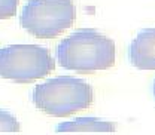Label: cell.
Masks as SVG:
<instances>
[{
  "label": "cell",
  "instance_id": "obj_7",
  "mask_svg": "<svg viewBox=\"0 0 155 135\" xmlns=\"http://www.w3.org/2000/svg\"><path fill=\"white\" fill-rule=\"evenodd\" d=\"M21 125L18 119L8 110L0 108V132H19Z\"/></svg>",
  "mask_w": 155,
  "mask_h": 135
},
{
  "label": "cell",
  "instance_id": "obj_6",
  "mask_svg": "<svg viewBox=\"0 0 155 135\" xmlns=\"http://www.w3.org/2000/svg\"><path fill=\"white\" fill-rule=\"evenodd\" d=\"M116 125L96 117H78L55 126V132H115Z\"/></svg>",
  "mask_w": 155,
  "mask_h": 135
},
{
  "label": "cell",
  "instance_id": "obj_5",
  "mask_svg": "<svg viewBox=\"0 0 155 135\" xmlns=\"http://www.w3.org/2000/svg\"><path fill=\"white\" fill-rule=\"evenodd\" d=\"M128 59L139 70H155V28H143L128 46Z\"/></svg>",
  "mask_w": 155,
  "mask_h": 135
},
{
  "label": "cell",
  "instance_id": "obj_9",
  "mask_svg": "<svg viewBox=\"0 0 155 135\" xmlns=\"http://www.w3.org/2000/svg\"><path fill=\"white\" fill-rule=\"evenodd\" d=\"M154 96H155V80H154Z\"/></svg>",
  "mask_w": 155,
  "mask_h": 135
},
{
  "label": "cell",
  "instance_id": "obj_2",
  "mask_svg": "<svg viewBox=\"0 0 155 135\" xmlns=\"http://www.w3.org/2000/svg\"><path fill=\"white\" fill-rule=\"evenodd\" d=\"M94 92L88 82L72 76L48 79L35 86L31 101L40 111L54 117H67L93 104Z\"/></svg>",
  "mask_w": 155,
  "mask_h": 135
},
{
  "label": "cell",
  "instance_id": "obj_4",
  "mask_svg": "<svg viewBox=\"0 0 155 135\" xmlns=\"http://www.w3.org/2000/svg\"><path fill=\"white\" fill-rule=\"evenodd\" d=\"M55 70V61L45 46L9 45L0 49V77L15 83H31Z\"/></svg>",
  "mask_w": 155,
  "mask_h": 135
},
{
  "label": "cell",
  "instance_id": "obj_8",
  "mask_svg": "<svg viewBox=\"0 0 155 135\" xmlns=\"http://www.w3.org/2000/svg\"><path fill=\"white\" fill-rule=\"evenodd\" d=\"M19 0H0V19H9L17 14Z\"/></svg>",
  "mask_w": 155,
  "mask_h": 135
},
{
  "label": "cell",
  "instance_id": "obj_3",
  "mask_svg": "<svg viewBox=\"0 0 155 135\" xmlns=\"http://www.w3.org/2000/svg\"><path fill=\"white\" fill-rule=\"evenodd\" d=\"M76 8L72 0H28L19 15L21 27L38 39H54L73 25Z\"/></svg>",
  "mask_w": 155,
  "mask_h": 135
},
{
  "label": "cell",
  "instance_id": "obj_1",
  "mask_svg": "<svg viewBox=\"0 0 155 135\" xmlns=\"http://www.w3.org/2000/svg\"><path fill=\"white\" fill-rule=\"evenodd\" d=\"M115 54V42L94 28L76 30L57 46L60 65L82 74H91L114 67Z\"/></svg>",
  "mask_w": 155,
  "mask_h": 135
}]
</instances>
